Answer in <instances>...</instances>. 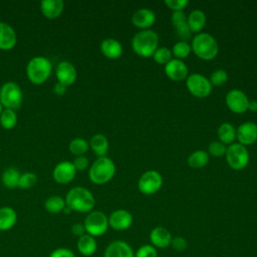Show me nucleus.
<instances>
[{
  "mask_svg": "<svg viewBox=\"0 0 257 257\" xmlns=\"http://www.w3.org/2000/svg\"><path fill=\"white\" fill-rule=\"evenodd\" d=\"M65 204L71 211L89 213L93 211L95 200L92 193L84 187H73L65 196Z\"/></svg>",
  "mask_w": 257,
  "mask_h": 257,
  "instance_id": "obj_1",
  "label": "nucleus"
},
{
  "mask_svg": "<svg viewBox=\"0 0 257 257\" xmlns=\"http://www.w3.org/2000/svg\"><path fill=\"white\" fill-rule=\"evenodd\" d=\"M132 47L139 56L145 58L152 57L159 48V35L151 29L141 30L133 37Z\"/></svg>",
  "mask_w": 257,
  "mask_h": 257,
  "instance_id": "obj_2",
  "label": "nucleus"
},
{
  "mask_svg": "<svg viewBox=\"0 0 257 257\" xmlns=\"http://www.w3.org/2000/svg\"><path fill=\"white\" fill-rule=\"evenodd\" d=\"M191 49L202 60H212L219 52L217 40L209 33L200 32L192 40Z\"/></svg>",
  "mask_w": 257,
  "mask_h": 257,
  "instance_id": "obj_3",
  "label": "nucleus"
},
{
  "mask_svg": "<svg viewBox=\"0 0 257 257\" xmlns=\"http://www.w3.org/2000/svg\"><path fill=\"white\" fill-rule=\"evenodd\" d=\"M52 72L51 61L45 56H35L26 65V75L29 81L39 85L44 83Z\"/></svg>",
  "mask_w": 257,
  "mask_h": 257,
  "instance_id": "obj_4",
  "label": "nucleus"
},
{
  "mask_svg": "<svg viewBox=\"0 0 257 257\" xmlns=\"http://www.w3.org/2000/svg\"><path fill=\"white\" fill-rule=\"evenodd\" d=\"M115 174V165L107 157L97 158L88 170V178L95 185H103L109 182Z\"/></svg>",
  "mask_w": 257,
  "mask_h": 257,
  "instance_id": "obj_5",
  "label": "nucleus"
},
{
  "mask_svg": "<svg viewBox=\"0 0 257 257\" xmlns=\"http://www.w3.org/2000/svg\"><path fill=\"white\" fill-rule=\"evenodd\" d=\"M23 101L21 87L14 81L5 82L0 87V103L4 108L17 110Z\"/></svg>",
  "mask_w": 257,
  "mask_h": 257,
  "instance_id": "obj_6",
  "label": "nucleus"
},
{
  "mask_svg": "<svg viewBox=\"0 0 257 257\" xmlns=\"http://www.w3.org/2000/svg\"><path fill=\"white\" fill-rule=\"evenodd\" d=\"M225 157L229 167L235 171H241L245 169L250 159L247 148L239 143H233L229 145V147H227Z\"/></svg>",
  "mask_w": 257,
  "mask_h": 257,
  "instance_id": "obj_7",
  "label": "nucleus"
},
{
  "mask_svg": "<svg viewBox=\"0 0 257 257\" xmlns=\"http://www.w3.org/2000/svg\"><path fill=\"white\" fill-rule=\"evenodd\" d=\"M86 234L98 237L106 233L108 229V218L101 211H91L87 214L83 222Z\"/></svg>",
  "mask_w": 257,
  "mask_h": 257,
  "instance_id": "obj_8",
  "label": "nucleus"
},
{
  "mask_svg": "<svg viewBox=\"0 0 257 257\" xmlns=\"http://www.w3.org/2000/svg\"><path fill=\"white\" fill-rule=\"evenodd\" d=\"M186 86L188 90L198 98H205L212 91V84L206 76L200 73L189 74L186 78Z\"/></svg>",
  "mask_w": 257,
  "mask_h": 257,
  "instance_id": "obj_9",
  "label": "nucleus"
},
{
  "mask_svg": "<svg viewBox=\"0 0 257 257\" xmlns=\"http://www.w3.org/2000/svg\"><path fill=\"white\" fill-rule=\"evenodd\" d=\"M163 185L162 175L155 171L149 170L145 172L138 182L139 191L144 195H154L156 194Z\"/></svg>",
  "mask_w": 257,
  "mask_h": 257,
  "instance_id": "obj_10",
  "label": "nucleus"
},
{
  "mask_svg": "<svg viewBox=\"0 0 257 257\" xmlns=\"http://www.w3.org/2000/svg\"><path fill=\"white\" fill-rule=\"evenodd\" d=\"M225 102L227 107L234 113H244L248 110L249 98L240 89L234 88L229 90L225 96Z\"/></svg>",
  "mask_w": 257,
  "mask_h": 257,
  "instance_id": "obj_11",
  "label": "nucleus"
},
{
  "mask_svg": "<svg viewBox=\"0 0 257 257\" xmlns=\"http://www.w3.org/2000/svg\"><path fill=\"white\" fill-rule=\"evenodd\" d=\"M76 175V170L69 161H61L59 162L52 171L53 180L60 185H65L73 181Z\"/></svg>",
  "mask_w": 257,
  "mask_h": 257,
  "instance_id": "obj_12",
  "label": "nucleus"
},
{
  "mask_svg": "<svg viewBox=\"0 0 257 257\" xmlns=\"http://www.w3.org/2000/svg\"><path fill=\"white\" fill-rule=\"evenodd\" d=\"M108 218V226L115 231H124L133 225V215L124 209H118L110 213Z\"/></svg>",
  "mask_w": 257,
  "mask_h": 257,
  "instance_id": "obj_13",
  "label": "nucleus"
},
{
  "mask_svg": "<svg viewBox=\"0 0 257 257\" xmlns=\"http://www.w3.org/2000/svg\"><path fill=\"white\" fill-rule=\"evenodd\" d=\"M55 75L59 83L69 86L75 82L77 78V71L70 61L63 60L57 64Z\"/></svg>",
  "mask_w": 257,
  "mask_h": 257,
  "instance_id": "obj_14",
  "label": "nucleus"
},
{
  "mask_svg": "<svg viewBox=\"0 0 257 257\" xmlns=\"http://www.w3.org/2000/svg\"><path fill=\"white\" fill-rule=\"evenodd\" d=\"M236 139L243 146H251L257 141V123L245 121L236 130Z\"/></svg>",
  "mask_w": 257,
  "mask_h": 257,
  "instance_id": "obj_15",
  "label": "nucleus"
},
{
  "mask_svg": "<svg viewBox=\"0 0 257 257\" xmlns=\"http://www.w3.org/2000/svg\"><path fill=\"white\" fill-rule=\"evenodd\" d=\"M165 74L173 81H181L188 77L189 69L183 60L173 58L165 65Z\"/></svg>",
  "mask_w": 257,
  "mask_h": 257,
  "instance_id": "obj_16",
  "label": "nucleus"
},
{
  "mask_svg": "<svg viewBox=\"0 0 257 257\" xmlns=\"http://www.w3.org/2000/svg\"><path fill=\"white\" fill-rule=\"evenodd\" d=\"M103 257H135V252L128 243L115 240L106 246Z\"/></svg>",
  "mask_w": 257,
  "mask_h": 257,
  "instance_id": "obj_17",
  "label": "nucleus"
},
{
  "mask_svg": "<svg viewBox=\"0 0 257 257\" xmlns=\"http://www.w3.org/2000/svg\"><path fill=\"white\" fill-rule=\"evenodd\" d=\"M132 22L136 27L147 30L155 24L156 14L149 8H141L134 12L132 16Z\"/></svg>",
  "mask_w": 257,
  "mask_h": 257,
  "instance_id": "obj_18",
  "label": "nucleus"
},
{
  "mask_svg": "<svg viewBox=\"0 0 257 257\" xmlns=\"http://www.w3.org/2000/svg\"><path fill=\"white\" fill-rule=\"evenodd\" d=\"M173 236L171 232L162 226H157L150 232V241L151 245L155 248L164 249L171 246Z\"/></svg>",
  "mask_w": 257,
  "mask_h": 257,
  "instance_id": "obj_19",
  "label": "nucleus"
},
{
  "mask_svg": "<svg viewBox=\"0 0 257 257\" xmlns=\"http://www.w3.org/2000/svg\"><path fill=\"white\" fill-rule=\"evenodd\" d=\"M17 43V35L14 28L3 21H0V49L11 50Z\"/></svg>",
  "mask_w": 257,
  "mask_h": 257,
  "instance_id": "obj_20",
  "label": "nucleus"
},
{
  "mask_svg": "<svg viewBox=\"0 0 257 257\" xmlns=\"http://www.w3.org/2000/svg\"><path fill=\"white\" fill-rule=\"evenodd\" d=\"M171 21L177 35L182 39V41H186L191 37V31L187 23V16L184 11L173 12L171 16Z\"/></svg>",
  "mask_w": 257,
  "mask_h": 257,
  "instance_id": "obj_21",
  "label": "nucleus"
},
{
  "mask_svg": "<svg viewBox=\"0 0 257 257\" xmlns=\"http://www.w3.org/2000/svg\"><path fill=\"white\" fill-rule=\"evenodd\" d=\"M64 9L62 0H42L40 2V10L44 17L48 19L58 18Z\"/></svg>",
  "mask_w": 257,
  "mask_h": 257,
  "instance_id": "obj_22",
  "label": "nucleus"
},
{
  "mask_svg": "<svg viewBox=\"0 0 257 257\" xmlns=\"http://www.w3.org/2000/svg\"><path fill=\"white\" fill-rule=\"evenodd\" d=\"M101 53L109 59H117L122 54V46L115 38H104L100 43Z\"/></svg>",
  "mask_w": 257,
  "mask_h": 257,
  "instance_id": "obj_23",
  "label": "nucleus"
},
{
  "mask_svg": "<svg viewBox=\"0 0 257 257\" xmlns=\"http://www.w3.org/2000/svg\"><path fill=\"white\" fill-rule=\"evenodd\" d=\"M76 248L81 255L89 257L95 253L97 249V243L94 237L88 234H84L78 237L76 242Z\"/></svg>",
  "mask_w": 257,
  "mask_h": 257,
  "instance_id": "obj_24",
  "label": "nucleus"
},
{
  "mask_svg": "<svg viewBox=\"0 0 257 257\" xmlns=\"http://www.w3.org/2000/svg\"><path fill=\"white\" fill-rule=\"evenodd\" d=\"M17 222L16 211L8 206L0 208V231H8L15 226Z\"/></svg>",
  "mask_w": 257,
  "mask_h": 257,
  "instance_id": "obj_25",
  "label": "nucleus"
},
{
  "mask_svg": "<svg viewBox=\"0 0 257 257\" xmlns=\"http://www.w3.org/2000/svg\"><path fill=\"white\" fill-rule=\"evenodd\" d=\"M206 15L202 10L195 9L193 10L189 16H187V23L189 26V29L192 32H195L198 34L206 25Z\"/></svg>",
  "mask_w": 257,
  "mask_h": 257,
  "instance_id": "obj_26",
  "label": "nucleus"
},
{
  "mask_svg": "<svg viewBox=\"0 0 257 257\" xmlns=\"http://www.w3.org/2000/svg\"><path fill=\"white\" fill-rule=\"evenodd\" d=\"M109 147V143L107 138L102 134H95L91 137L89 141V148L92 152L98 157H105L107 150Z\"/></svg>",
  "mask_w": 257,
  "mask_h": 257,
  "instance_id": "obj_27",
  "label": "nucleus"
},
{
  "mask_svg": "<svg viewBox=\"0 0 257 257\" xmlns=\"http://www.w3.org/2000/svg\"><path fill=\"white\" fill-rule=\"evenodd\" d=\"M219 142L224 145H231L236 140V128L230 122H223L217 132Z\"/></svg>",
  "mask_w": 257,
  "mask_h": 257,
  "instance_id": "obj_28",
  "label": "nucleus"
},
{
  "mask_svg": "<svg viewBox=\"0 0 257 257\" xmlns=\"http://www.w3.org/2000/svg\"><path fill=\"white\" fill-rule=\"evenodd\" d=\"M209 163V154L203 150H197L188 157V165L193 169H200Z\"/></svg>",
  "mask_w": 257,
  "mask_h": 257,
  "instance_id": "obj_29",
  "label": "nucleus"
},
{
  "mask_svg": "<svg viewBox=\"0 0 257 257\" xmlns=\"http://www.w3.org/2000/svg\"><path fill=\"white\" fill-rule=\"evenodd\" d=\"M19 171L14 167H9L5 169L2 174V183L8 189H14L18 187V182L20 178Z\"/></svg>",
  "mask_w": 257,
  "mask_h": 257,
  "instance_id": "obj_30",
  "label": "nucleus"
},
{
  "mask_svg": "<svg viewBox=\"0 0 257 257\" xmlns=\"http://www.w3.org/2000/svg\"><path fill=\"white\" fill-rule=\"evenodd\" d=\"M66 207L65 200L57 195H53L48 197L44 202V208L47 212L51 214H57L63 211V209Z\"/></svg>",
  "mask_w": 257,
  "mask_h": 257,
  "instance_id": "obj_31",
  "label": "nucleus"
},
{
  "mask_svg": "<svg viewBox=\"0 0 257 257\" xmlns=\"http://www.w3.org/2000/svg\"><path fill=\"white\" fill-rule=\"evenodd\" d=\"M88 149H89V143L82 138H75L68 145V150L70 154L75 157L84 156V154L88 151Z\"/></svg>",
  "mask_w": 257,
  "mask_h": 257,
  "instance_id": "obj_32",
  "label": "nucleus"
},
{
  "mask_svg": "<svg viewBox=\"0 0 257 257\" xmlns=\"http://www.w3.org/2000/svg\"><path fill=\"white\" fill-rule=\"evenodd\" d=\"M18 120V116L15 110L4 108L0 114V124L5 130H12Z\"/></svg>",
  "mask_w": 257,
  "mask_h": 257,
  "instance_id": "obj_33",
  "label": "nucleus"
},
{
  "mask_svg": "<svg viewBox=\"0 0 257 257\" xmlns=\"http://www.w3.org/2000/svg\"><path fill=\"white\" fill-rule=\"evenodd\" d=\"M191 45L187 42V41H178L177 43H175V45L173 46V50L172 53L174 54V56L177 59L183 60L186 57L189 56L190 52H191Z\"/></svg>",
  "mask_w": 257,
  "mask_h": 257,
  "instance_id": "obj_34",
  "label": "nucleus"
},
{
  "mask_svg": "<svg viewBox=\"0 0 257 257\" xmlns=\"http://www.w3.org/2000/svg\"><path fill=\"white\" fill-rule=\"evenodd\" d=\"M172 55H173L172 50L169 49L168 47H159V48L155 51V53H154V55H153L152 57L154 58V60H155L157 63L166 65L170 60L173 59V58H172Z\"/></svg>",
  "mask_w": 257,
  "mask_h": 257,
  "instance_id": "obj_35",
  "label": "nucleus"
},
{
  "mask_svg": "<svg viewBox=\"0 0 257 257\" xmlns=\"http://www.w3.org/2000/svg\"><path fill=\"white\" fill-rule=\"evenodd\" d=\"M36 182H37V176L34 173L26 172V173L20 175L19 182H18V188L30 189L36 184Z\"/></svg>",
  "mask_w": 257,
  "mask_h": 257,
  "instance_id": "obj_36",
  "label": "nucleus"
},
{
  "mask_svg": "<svg viewBox=\"0 0 257 257\" xmlns=\"http://www.w3.org/2000/svg\"><path fill=\"white\" fill-rule=\"evenodd\" d=\"M209 80H210L212 86L223 85L228 80V73L224 69H217L212 72Z\"/></svg>",
  "mask_w": 257,
  "mask_h": 257,
  "instance_id": "obj_37",
  "label": "nucleus"
},
{
  "mask_svg": "<svg viewBox=\"0 0 257 257\" xmlns=\"http://www.w3.org/2000/svg\"><path fill=\"white\" fill-rule=\"evenodd\" d=\"M226 150H227L226 145H224L223 143H221L219 141H216V142L210 143V145L208 147V154H210L213 157L219 158V157L225 156Z\"/></svg>",
  "mask_w": 257,
  "mask_h": 257,
  "instance_id": "obj_38",
  "label": "nucleus"
},
{
  "mask_svg": "<svg viewBox=\"0 0 257 257\" xmlns=\"http://www.w3.org/2000/svg\"><path fill=\"white\" fill-rule=\"evenodd\" d=\"M135 257H158V251L153 245L145 244L135 252Z\"/></svg>",
  "mask_w": 257,
  "mask_h": 257,
  "instance_id": "obj_39",
  "label": "nucleus"
},
{
  "mask_svg": "<svg viewBox=\"0 0 257 257\" xmlns=\"http://www.w3.org/2000/svg\"><path fill=\"white\" fill-rule=\"evenodd\" d=\"M188 4H189L188 0H166L165 1V5L169 9L173 10L174 12L183 11Z\"/></svg>",
  "mask_w": 257,
  "mask_h": 257,
  "instance_id": "obj_40",
  "label": "nucleus"
},
{
  "mask_svg": "<svg viewBox=\"0 0 257 257\" xmlns=\"http://www.w3.org/2000/svg\"><path fill=\"white\" fill-rule=\"evenodd\" d=\"M171 246L174 248V250H176L178 252H183V251H185L187 249L188 242H187V240L184 237L177 236V237H174L172 239Z\"/></svg>",
  "mask_w": 257,
  "mask_h": 257,
  "instance_id": "obj_41",
  "label": "nucleus"
},
{
  "mask_svg": "<svg viewBox=\"0 0 257 257\" xmlns=\"http://www.w3.org/2000/svg\"><path fill=\"white\" fill-rule=\"evenodd\" d=\"M76 172L77 171H84L88 168V165H89V162H88V159L85 157V156H79V157H76L73 162H72Z\"/></svg>",
  "mask_w": 257,
  "mask_h": 257,
  "instance_id": "obj_42",
  "label": "nucleus"
},
{
  "mask_svg": "<svg viewBox=\"0 0 257 257\" xmlns=\"http://www.w3.org/2000/svg\"><path fill=\"white\" fill-rule=\"evenodd\" d=\"M48 257H75V254L68 248L59 247L54 249Z\"/></svg>",
  "mask_w": 257,
  "mask_h": 257,
  "instance_id": "obj_43",
  "label": "nucleus"
},
{
  "mask_svg": "<svg viewBox=\"0 0 257 257\" xmlns=\"http://www.w3.org/2000/svg\"><path fill=\"white\" fill-rule=\"evenodd\" d=\"M71 233L74 236H76V237H80V236L86 234L83 223H75V224H73L72 227H71Z\"/></svg>",
  "mask_w": 257,
  "mask_h": 257,
  "instance_id": "obj_44",
  "label": "nucleus"
},
{
  "mask_svg": "<svg viewBox=\"0 0 257 257\" xmlns=\"http://www.w3.org/2000/svg\"><path fill=\"white\" fill-rule=\"evenodd\" d=\"M66 89H67V86H65L64 84L59 83V82H57L53 87V91L57 95H63L66 92Z\"/></svg>",
  "mask_w": 257,
  "mask_h": 257,
  "instance_id": "obj_45",
  "label": "nucleus"
},
{
  "mask_svg": "<svg viewBox=\"0 0 257 257\" xmlns=\"http://www.w3.org/2000/svg\"><path fill=\"white\" fill-rule=\"evenodd\" d=\"M248 110L253 111V112H257V100H249Z\"/></svg>",
  "mask_w": 257,
  "mask_h": 257,
  "instance_id": "obj_46",
  "label": "nucleus"
},
{
  "mask_svg": "<svg viewBox=\"0 0 257 257\" xmlns=\"http://www.w3.org/2000/svg\"><path fill=\"white\" fill-rule=\"evenodd\" d=\"M2 111H3V106H2V104L0 103V114L2 113Z\"/></svg>",
  "mask_w": 257,
  "mask_h": 257,
  "instance_id": "obj_47",
  "label": "nucleus"
}]
</instances>
